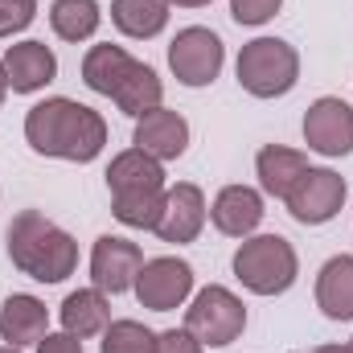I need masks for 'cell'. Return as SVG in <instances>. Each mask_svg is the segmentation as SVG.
<instances>
[{"instance_id": "cell-21", "label": "cell", "mask_w": 353, "mask_h": 353, "mask_svg": "<svg viewBox=\"0 0 353 353\" xmlns=\"http://www.w3.org/2000/svg\"><path fill=\"white\" fill-rule=\"evenodd\" d=\"M111 21L123 37L148 41L169 25V0H111Z\"/></svg>"}, {"instance_id": "cell-3", "label": "cell", "mask_w": 353, "mask_h": 353, "mask_svg": "<svg viewBox=\"0 0 353 353\" xmlns=\"http://www.w3.org/2000/svg\"><path fill=\"white\" fill-rule=\"evenodd\" d=\"M296 247L283 234H255L234 251V275L243 288H251L255 296H279L296 283Z\"/></svg>"}, {"instance_id": "cell-22", "label": "cell", "mask_w": 353, "mask_h": 353, "mask_svg": "<svg viewBox=\"0 0 353 353\" xmlns=\"http://www.w3.org/2000/svg\"><path fill=\"white\" fill-rule=\"evenodd\" d=\"M111 99H115V107H119L123 115L140 119V115H148V111H157V107H161V99H165V83H161V74H157L152 66L136 62V66H132V74L119 83V90H115Z\"/></svg>"}, {"instance_id": "cell-15", "label": "cell", "mask_w": 353, "mask_h": 353, "mask_svg": "<svg viewBox=\"0 0 353 353\" xmlns=\"http://www.w3.org/2000/svg\"><path fill=\"white\" fill-rule=\"evenodd\" d=\"M46 329H50V312H46V304L37 300V296H8L4 304H0V337L8 341V345H37L41 337H46Z\"/></svg>"}, {"instance_id": "cell-27", "label": "cell", "mask_w": 353, "mask_h": 353, "mask_svg": "<svg viewBox=\"0 0 353 353\" xmlns=\"http://www.w3.org/2000/svg\"><path fill=\"white\" fill-rule=\"evenodd\" d=\"M279 4L283 0H230V17L239 21V25H267L275 12H279Z\"/></svg>"}, {"instance_id": "cell-14", "label": "cell", "mask_w": 353, "mask_h": 353, "mask_svg": "<svg viewBox=\"0 0 353 353\" xmlns=\"http://www.w3.org/2000/svg\"><path fill=\"white\" fill-rule=\"evenodd\" d=\"M0 62H4V74H8V90H17V94H33L46 83H54V74H58V58L46 41L8 46V54Z\"/></svg>"}, {"instance_id": "cell-11", "label": "cell", "mask_w": 353, "mask_h": 353, "mask_svg": "<svg viewBox=\"0 0 353 353\" xmlns=\"http://www.w3.org/2000/svg\"><path fill=\"white\" fill-rule=\"evenodd\" d=\"M205 226V193L193 181H181L173 189H165V214L157 234L165 243H193Z\"/></svg>"}, {"instance_id": "cell-18", "label": "cell", "mask_w": 353, "mask_h": 353, "mask_svg": "<svg viewBox=\"0 0 353 353\" xmlns=\"http://www.w3.org/2000/svg\"><path fill=\"white\" fill-rule=\"evenodd\" d=\"M316 304L329 321H353V255H333L321 267Z\"/></svg>"}, {"instance_id": "cell-34", "label": "cell", "mask_w": 353, "mask_h": 353, "mask_svg": "<svg viewBox=\"0 0 353 353\" xmlns=\"http://www.w3.org/2000/svg\"><path fill=\"white\" fill-rule=\"evenodd\" d=\"M345 350H350V353H353V341H350V345H345Z\"/></svg>"}, {"instance_id": "cell-29", "label": "cell", "mask_w": 353, "mask_h": 353, "mask_svg": "<svg viewBox=\"0 0 353 353\" xmlns=\"http://www.w3.org/2000/svg\"><path fill=\"white\" fill-rule=\"evenodd\" d=\"M37 353H83V341L74 337V333H46L41 341H37Z\"/></svg>"}, {"instance_id": "cell-32", "label": "cell", "mask_w": 353, "mask_h": 353, "mask_svg": "<svg viewBox=\"0 0 353 353\" xmlns=\"http://www.w3.org/2000/svg\"><path fill=\"white\" fill-rule=\"evenodd\" d=\"M312 353H350V350H345V345H316Z\"/></svg>"}, {"instance_id": "cell-26", "label": "cell", "mask_w": 353, "mask_h": 353, "mask_svg": "<svg viewBox=\"0 0 353 353\" xmlns=\"http://www.w3.org/2000/svg\"><path fill=\"white\" fill-rule=\"evenodd\" d=\"M37 17V0H0V37L29 29Z\"/></svg>"}, {"instance_id": "cell-20", "label": "cell", "mask_w": 353, "mask_h": 353, "mask_svg": "<svg viewBox=\"0 0 353 353\" xmlns=\"http://www.w3.org/2000/svg\"><path fill=\"white\" fill-rule=\"evenodd\" d=\"M132 66H136V58L128 50H119V46H90L87 58H83V83L94 94L111 99L119 90V83L132 74Z\"/></svg>"}, {"instance_id": "cell-33", "label": "cell", "mask_w": 353, "mask_h": 353, "mask_svg": "<svg viewBox=\"0 0 353 353\" xmlns=\"http://www.w3.org/2000/svg\"><path fill=\"white\" fill-rule=\"evenodd\" d=\"M0 353H21L17 345H0Z\"/></svg>"}, {"instance_id": "cell-10", "label": "cell", "mask_w": 353, "mask_h": 353, "mask_svg": "<svg viewBox=\"0 0 353 353\" xmlns=\"http://www.w3.org/2000/svg\"><path fill=\"white\" fill-rule=\"evenodd\" d=\"M140 267H144V251L128 239H115V234H103L90 251V279L99 292H111V296L136 288Z\"/></svg>"}, {"instance_id": "cell-5", "label": "cell", "mask_w": 353, "mask_h": 353, "mask_svg": "<svg viewBox=\"0 0 353 353\" xmlns=\"http://www.w3.org/2000/svg\"><path fill=\"white\" fill-rule=\"evenodd\" d=\"M185 329H189L201 345L222 350V345H230V341L247 329V308H243V300H239L230 288L210 283V288H201V292L193 296V304H189V312H185Z\"/></svg>"}, {"instance_id": "cell-6", "label": "cell", "mask_w": 353, "mask_h": 353, "mask_svg": "<svg viewBox=\"0 0 353 353\" xmlns=\"http://www.w3.org/2000/svg\"><path fill=\"white\" fill-rule=\"evenodd\" d=\"M222 62H226L222 37L201 25L181 29L169 46V66H173L176 83H185V87H210L222 74Z\"/></svg>"}, {"instance_id": "cell-8", "label": "cell", "mask_w": 353, "mask_h": 353, "mask_svg": "<svg viewBox=\"0 0 353 353\" xmlns=\"http://www.w3.org/2000/svg\"><path fill=\"white\" fill-rule=\"evenodd\" d=\"M189 292H193V267L185 259H173V255L148 259L140 267V275H136V300L144 308H152V312L181 308L189 300Z\"/></svg>"}, {"instance_id": "cell-28", "label": "cell", "mask_w": 353, "mask_h": 353, "mask_svg": "<svg viewBox=\"0 0 353 353\" xmlns=\"http://www.w3.org/2000/svg\"><path fill=\"white\" fill-rule=\"evenodd\" d=\"M157 353H205V345L189 329H169V333H157Z\"/></svg>"}, {"instance_id": "cell-2", "label": "cell", "mask_w": 353, "mask_h": 353, "mask_svg": "<svg viewBox=\"0 0 353 353\" xmlns=\"http://www.w3.org/2000/svg\"><path fill=\"white\" fill-rule=\"evenodd\" d=\"M8 259L37 283H62L79 267V243L37 210H21L8 222Z\"/></svg>"}, {"instance_id": "cell-17", "label": "cell", "mask_w": 353, "mask_h": 353, "mask_svg": "<svg viewBox=\"0 0 353 353\" xmlns=\"http://www.w3.org/2000/svg\"><path fill=\"white\" fill-rule=\"evenodd\" d=\"M308 169H312L308 157L296 152V148H283V144H267V148H259V157H255V173H259L263 193L279 197V201L296 189V181L308 173Z\"/></svg>"}, {"instance_id": "cell-23", "label": "cell", "mask_w": 353, "mask_h": 353, "mask_svg": "<svg viewBox=\"0 0 353 353\" xmlns=\"http://www.w3.org/2000/svg\"><path fill=\"white\" fill-rule=\"evenodd\" d=\"M103 12H99V0H54L50 4V25L62 41H87L94 37Z\"/></svg>"}, {"instance_id": "cell-12", "label": "cell", "mask_w": 353, "mask_h": 353, "mask_svg": "<svg viewBox=\"0 0 353 353\" xmlns=\"http://www.w3.org/2000/svg\"><path fill=\"white\" fill-rule=\"evenodd\" d=\"M132 140H136L140 152H148V157H157L165 165V161L185 157V148H189V123H185V115H176L169 107H157V111H148V115L136 119V136Z\"/></svg>"}, {"instance_id": "cell-9", "label": "cell", "mask_w": 353, "mask_h": 353, "mask_svg": "<svg viewBox=\"0 0 353 353\" xmlns=\"http://www.w3.org/2000/svg\"><path fill=\"white\" fill-rule=\"evenodd\" d=\"M304 144L321 157H350L353 152V107L345 99H316L304 111Z\"/></svg>"}, {"instance_id": "cell-25", "label": "cell", "mask_w": 353, "mask_h": 353, "mask_svg": "<svg viewBox=\"0 0 353 353\" xmlns=\"http://www.w3.org/2000/svg\"><path fill=\"white\" fill-rule=\"evenodd\" d=\"M99 353H157V333L140 321H111L103 329Z\"/></svg>"}, {"instance_id": "cell-16", "label": "cell", "mask_w": 353, "mask_h": 353, "mask_svg": "<svg viewBox=\"0 0 353 353\" xmlns=\"http://www.w3.org/2000/svg\"><path fill=\"white\" fill-rule=\"evenodd\" d=\"M107 189H111V197L165 189V169H161L157 157H148V152H140V148H128V152H119V157L107 165Z\"/></svg>"}, {"instance_id": "cell-4", "label": "cell", "mask_w": 353, "mask_h": 353, "mask_svg": "<svg viewBox=\"0 0 353 353\" xmlns=\"http://www.w3.org/2000/svg\"><path fill=\"white\" fill-rule=\"evenodd\" d=\"M300 79V54L283 37H255L239 54V87L255 99H279Z\"/></svg>"}, {"instance_id": "cell-13", "label": "cell", "mask_w": 353, "mask_h": 353, "mask_svg": "<svg viewBox=\"0 0 353 353\" xmlns=\"http://www.w3.org/2000/svg\"><path fill=\"white\" fill-rule=\"evenodd\" d=\"M263 193L251 185H226L210 205V218L226 239H251L255 226L263 222Z\"/></svg>"}, {"instance_id": "cell-31", "label": "cell", "mask_w": 353, "mask_h": 353, "mask_svg": "<svg viewBox=\"0 0 353 353\" xmlns=\"http://www.w3.org/2000/svg\"><path fill=\"white\" fill-rule=\"evenodd\" d=\"M169 4H181V8H201V4H210V0H169Z\"/></svg>"}, {"instance_id": "cell-1", "label": "cell", "mask_w": 353, "mask_h": 353, "mask_svg": "<svg viewBox=\"0 0 353 353\" xmlns=\"http://www.w3.org/2000/svg\"><path fill=\"white\" fill-rule=\"evenodd\" d=\"M25 140L41 157L87 165L107 144V123H103L99 111H90L87 103L46 99V103L29 107V115H25Z\"/></svg>"}, {"instance_id": "cell-30", "label": "cell", "mask_w": 353, "mask_h": 353, "mask_svg": "<svg viewBox=\"0 0 353 353\" xmlns=\"http://www.w3.org/2000/svg\"><path fill=\"white\" fill-rule=\"evenodd\" d=\"M4 94H8V74H4V62H0V107H4Z\"/></svg>"}, {"instance_id": "cell-24", "label": "cell", "mask_w": 353, "mask_h": 353, "mask_svg": "<svg viewBox=\"0 0 353 353\" xmlns=\"http://www.w3.org/2000/svg\"><path fill=\"white\" fill-rule=\"evenodd\" d=\"M111 214H115L123 226H132V230H157V226H161V214H165V189L111 197Z\"/></svg>"}, {"instance_id": "cell-7", "label": "cell", "mask_w": 353, "mask_h": 353, "mask_svg": "<svg viewBox=\"0 0 353 353\" xmlns=\"http://www.w3.org/2000/svg\"><path fill=\"white\" fill-rule=\"evenodd\" d=\"M288 201V214L304 226H325L341 214L345 205V181L333 173V169H308V173L296 181V189L283 197Z\"/></svg>"}, {"instance_id": "cell-19", "label": "cell", "mask_w": 353, "mask_h": 353, "mask_svg": "<svg viewBox=\"0 0 353 353\" xmlns=\"http://www.w3.org/2000/svg\"><path fill=\"white\" fill-rule=\"evenodd\" d=\"M111 325V304L99 288H79L62 300V329L74 333L79 341L83 337H94Z\"/></svg>"}]
</instances>
